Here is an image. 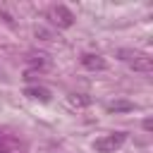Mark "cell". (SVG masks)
<instances>
[{"label":"cell","instance_id":"1","mask_svg":"<svg viewBox=\"0 0 153 153\" xmlns=\"http://www.w3.org/2000/svg\"><path fill=\"white\" fill-rule=\"evenodd\" d=\"M120 55H122V60H124L134 72L148 74V72L153 69V60H151L146 53H141V50H120Z\"/></svg>","mask_w":153,"mask_h":153},{"label":"cell","instance_id":"2","mask_svg":"<svg viewBox=\"0 0 153 153\" xmlns=\"http://www.w3.org/2000/svg\"><path fill=\"white\" fill-rule=\"evenodd\" d=\"M127 141V134L124 131H112V134H103L93 141V148L98 153H115L117 148H122V143Z\"/></svg>","mask_w":153,"mask_h":153},{"label":"cell","instance_id":"3","mask_svg":"<svg viewBox=\"0 0 153 153\" xmlns=\"http://www.w3.org/2000/svg\"><path fill=\"white\" fill-rule=\"evenodd\" d=\"M53 17H55V24H60V26H72V22H74V14L65 5L53 7Z\"/></svg>","mask_w":153,"mask_h":153},{"label":"cell","instance_id":"4","mask_svg":"<svg viewBox=\"0 0 153 153\" xmlns=\"http://www.w3.org/2000/svg\"><path fill=\"white\" fill-rule=\"evenodd\" d=\"M81 62H84V67H86V69H98V72H103V69L108 67V62H105L100 55H84V57H81Z\"/></svg>","mask_w":153,"mask_h":153},{"label":"cell","instance_id":"5","mask_svg":"<svg viewBox=\"0 0 153 153\" xmlns=\"http://www.w3.org/2000/svg\"><path fill=\"white\" fill-rule=\"evenodd\" d=\"M26 96L29 98H38V100H50V91L48 88H41V86H29L26 88Z\"/></svg>","mask_w":153,"mask_h":153},{"label":"cell","instance_id":"6","mask_svg":"<svg viewBox=\"0 0 153 153\" xmlns=\"http://www.w3.org/2000/svg\"><path fill=\"white\" fill-rule=\"evenodd\" d=\"M134 105L127 103V100H115V103H108V110L110 112H120V110H131Z\"/></svg>","mask_w":153,"mask_h":153},{"label":"cell","instance_id":"7","mask_svg":"<svg viewBox=\"0 0 153 153\" xmlns=\"http://www.w3.org/2000/svg\"><path fill=\"white\" fill-rule=\"evenodd\" d=\"M91 100L88 98H81V96H69V105H74V108H84V105H88Z\"/></svg>","mask_w":153,"mask_h":153}]
</instances>
